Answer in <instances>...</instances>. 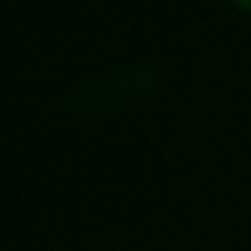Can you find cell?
I'll use <instances>...</instances> for the list:
<instances>
[{"label": "cell", "instance_id": "6da1fadb", "mask_svg": "<svg viewBox=\"0 0 251 251\" xmlns=\"http://www.w3.org/2000/svg\"><path fill=\"white\" fill-rule=\"evenodd\" d=\"M235 3H239L242 10H248V13H251V0H235Z\"/></svg>", "mask_w": 251, "mask_h": 251}]
</instances>
